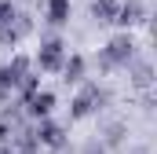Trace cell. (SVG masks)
Masks as SVG:
<instances>
[{"label":"cell","instance_id":"obj_1","mask_svg":"<svg viewBox=\"0 0 157 154\" xmlns=\"http://www.w3.org/2000/svg\"><path fill=\"white\" fill-rule=\"evenodd\" d=\"M135 55V40L128 37V33H121V37H113L102 51H99V66L102 70H113V66H128V59Z\"/></svg>","mask_w":157,"mask_h":154},{"label":"cell","instance_id":"obj_2","mask_svg":"<svg viewBox=\"0 0 157 154\" xmlns=\"http://www.w3.org/2000/svg\"><path fill=\"white\" fill-rule=\"evenodd\" d=\"M106 99H110V95H106L99 84H84V88H80V95L73 99V110H70V114H73V117H84V114H91L95 107H102Z\"/></svg>","mask_w":157,"mask_h":154},{"label":"cell","instance_id":"obj_3","mask_svg":"<svg viewBox=\"0 0 157 154\" xmlns=\"http://www.w3.org/2000/svg\"><path fill=\"white\" fill-rule=\"evenodd\" d=\"M62 63H66V44L59 37L44 40V48H40V55H37V66L40 70H62Z\"/></svg>","mask_w":157,"mask_h":154},{"label":"cell","instance_id":"obj_4","mask_svg":"<svg viewBox=\"0 0 157 154\" xmlns=\"http://www.w3.org/2000/svg\"><path fill=\"white\" fill-rule=\"evenodd\" d=\"M26 107H29V114H33V117H48V114H51V107H55V95L37 88L33 95H26Z\"/></svg>","mask_w":157,"mask_h":154},{"label":"cell","instance_id":"obj_5","mask_svg":"<svg viewBox=\"0 0 157 154\" xmlns=\"http://www.w3.org/2000/svg\"><path fill=\"white\" fill-rule=\"evenodd\" d=\"M121 26H135V22H143V4H135V0H128L124 7H117V18Z\"/></svg>","mask_w":157,"mask_h":154},{"label":"cell","instance_id":"obj_6","mask_svg":"<svg viewBox=\"0 0 157 154\" xmlns=\"http://www.w3.org/2000/svg\"><path fill=\"white\" fill-rule=\"evenodd\" d=\"M33 132H37V140H40V143H51V147H55V143H62V128H59L55 121H40Z\"/></svg>","mask_w":157,"mask_h":154},{"label":"cell","instance_id":"obj_7","mask_svg":"<svg viewBox=\"0 0 157 154\" xmlns=\"http://www.w3.org/2000/svg\"><path fill=\"white\" fill-rule=\"evenodd\" d=\"M66 18H70V0H48V22L62 26Z\"/></svg>","mask_w":157,"mask_h":154},{"label":"cell","instance_id":"obj_8","mask_svg":"<svg viewBox=\"0 0 157 154\" xmlns=\"http://www.w3.org/2000/svg\"><path fill=\"white\" fill-rule=\"evenodd\" d=\"M117 0H95V4H91V15H95V18H99V22H113V18H117Z\"/></svg>","mask_w":157,"mask_h":154},{"label":"cell","instance_id":"obj_9","mask_svg":"<svg viewBox=\"0 0 157 154\" xmlns=\"http://www.w3.org/2000/svg\"><path fill=\"white\" fill-rule=\"evenodd\" d=\"M62 74H66V81H80V77H84V59H80V55L66 59V63H62Z\"/></svg>","mask_w":157,"mask_h":154},{"label":"cell","instance_id":"obj_10","mask_svg":"<svg viewBox=\"0 0 157 154\" xmlns=\"http://www.w3.org/2000/svg\"><path fill=\"white\" fill-rule=\"evenodd\" d=\"M128 63H132V74H135V84H146V81H150V66H146V63H135V55H132Z\"/></svg>","mask_w":157,"mask_h":154},{"label":"cell","instance_id":"obj_11","mask_svg":"<svg viewBox=\"0 0 157 154\" xmlns=\"http://www.w3.org/2000/svg\"><path fill=\"white\" fill-rule=\"evenodd\" d=\"M121 136H124V125H106V143H110V147H117Z\"/></svg>","mask_w":157,"mask_h":154},{"label":"cell","instance_id":"obj_12","mask_svg":"<svg viewBox=\"0 0 157 154\" xmlns=\"http://www.w3.org/2000/svg\"><path fill=\"white\" fill-rule=\"evenodd\" d=\"M7 136H11V125H7V121H4V117H0V143H4V140H7Z\"/></svg>","mask_w":157,"mask_h":154},{"label":"cell","instance_id":"obj_13","mask_svg":"<svg viewBox=\"0 0 157 154\" xmlns=\"http://www.w3.org/2000/svg\"><path fill=\"white\" fill-rule=\"evenodd\" d=\"M91 154H95V151H91Z\"/></svg>","mask_w":157,"mask_h":154}]
</instances>
